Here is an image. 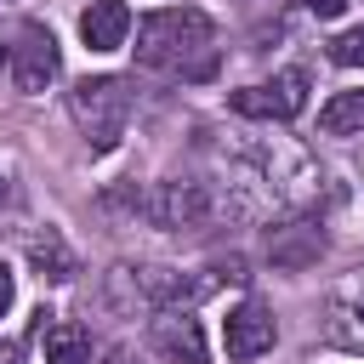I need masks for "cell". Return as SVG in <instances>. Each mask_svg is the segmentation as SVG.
I'll return each mask as SVG.
<instances>
[{
    "mask_svg": "<svg viewBox=\"0 0 364 364\" xmlns=\"http://www.w3.org/2000/svg\"><path fill=\"white\" fill-rule=\"evenodd\" d=\"M330 313H336V336H341V341H364V284L336 290Z\"/></svg>",
    "mask_w": 364,
    "mask_h": 364,
    "instance_id": "cell-12",
    "label": "cell"
},
{
    "mask_svg": "<svg viewBox=\"0 0 364 364\" xmlns=\"http://www.w3.org/2000/svg\"><path fill=\"white\" fill-rule=\"evenodd\" d=\"M0 6H11V0H0Z\"/></svg>",
    "mask_w": 364,
    "mask_h": 364,
    "instance_id": "cell-20",
    "label": "cell"
},
{
    "mask_svg": "<svg viewBox=\"0 0 364 364\" xmlns=\"http://www.w3.org/2000/svg\"><path fill=\"white\" fill-rule=\"evenodd\" d=\"M136 63L159 74H210L216 63V23L199 6H165L136 23Z\"/></svg>",
    "mask_w": 364,
    "mask_h": 364,
    "instance_id": "cell-1",
    "label": "cell"
},
{
    "mask_svg": "<svg viewBox=\"0 0 364 364\" xmlns=\"http://www.w3.org/2000/svg\"><path fill=\"white\" fill-rule=\"evenodd\" d=\"M318 131H324V136H353V131H364V91H336V97L318 108Z\"/></svg>",
    "mask_w": 364,
    "mask_h": 364,
    "instance_id": "cell-11",
    "label": "cell"
},
{
    "mask_svg": "<svg viewBox=\"0 0 364 364\" xmlns=\"http://www.w3.org/2000/svg\"><path fill=\"white\" fill-rule=\"evenodd\" d=\"M6 193H11V188H6V176H0V205H6Z\"/></svg>",
    "mask_w": 364,
    "mask_h": 364,
    "instance_id": "cell-19",
    "label": "cell"
},
{
    "mask_svg": "<svg viewBox=\"0 0 364 364\" xmlns=\"http://www.w3.org/2000/svg\"><path fill=\"white\" fill-rule=\"evenodd\" d=\"M46 364H91V330L63 318L46 330Z\"/></svg>",
    "mask_w": 364,
    "mask_h": 364,
    "instance_id": "cell-10",
    "label": "cell"
},
{
    "mask_svg": "<svg viewBox=\"0 0 364 364\" xmlns=\"http://www.w3.org/2000/svg\"><path fill=\"white\" fill-rule=\"evenodd\" d=\"M11 296H17V284H11V267L0 262V318L11 313Z\"/></svg>",
    "mask_w": 364,
    "mask_h": 364,
    "instance_id": "cell-15",
    "label": "cell"
},
{
    "mask_svg": "<svg viewBox=\"0 0 364 364\" xmlns=\"http://www.w3.org/2000/svg\"><path fill=\"white\" fill-rule=\"evenodd\" d=\"M57 68H63V51H57L51 28L46 23H23L17 28V46H11V85L34 97V91H46L57 80Z\"/></svg>",
    "mask_w": 364,
    "mask_h": 364,
    "instance_id": "cell-4",
    "label": "cell"
},
{
    "mask_svg": "<svg viewBox=\"0 0 364 364\" xmlns=\"http://www.w3.org/2000/svg\"><path fill=\"white\" fill-rule=\"evenodd\" d=\"M330 63H341V68H364V23H353V28H341V34L330 40Z\"/></svg>",
    "mask_w": 364,
    "mask_h": 364,
    "instance_id": "cell-13",
    "label": "cell"
},
{
    "mask_svg": "<svg viewBox=\"0 0 364 364\" xmlns=\"http://www.w3.org/2000/svg\"><path fill=\"white\" fill-rule=\"evenodd\" d=\"M80 40L91 51H119L131 40V6L125 0H91L80 11Z\"/></svg>",
    "mask_w": 364,
    "mask_h": 364,
    "instance_id": "cell-8",
    "label": "cell"
},
{
    "mask_svg": "<svg viewBox=\"0 0 364 364\" xmlns=\"http://www.w3.org/2000/svg\"><path fill=\"white\" fill-rule=\"evenodd\" d=\"M0 364H17V341H0Z\"/></svg>",
    "mask_w": 364,
    "mask_h": 364,
    "instance_id": "cell-17",
    "label": "cell"
},
{
    "mask_svg": "<svg viewBox=\"0 0 364 364\" xmlns=\"http://www.w3.org/2000/svg\"><path fill=\"white\" fill-rule=\"evenodd\" d=\"M148 330H154V347H159L165 358H176V364H205V330H199V318H193L188 307L165 301V307L148 318Z\"/></svg>",
    "mask_w": 364,
    "mask_h": 364,
    "instance_id": "cell-7",
    "label": "cell"
},
{
    "mask_svg": "<svg viewBox=\"0 0 364 364\" xmlns=\"http://www.w3.org/2000/svg\"><path fill=\"white\" fill-rule=\"evenodd\" d=\"M273 341H279V324H273V313H267L262 301H239V307L228 313V324H222V347H228V358H239V364L273 353Z\"/></svg>",
    "mask_w": 364,
    "mask_h": 364,
    "instance_id": "cell-6",
    "label": "cell"
},
{
    "mask_svg": "<svg viewBox=\"0 0 364 364\" xmlns=\"http://www.w3.org/2000/svg\"><path fill=\"white\" fill-rule=\"evenodd\" d=\"M102 364H136V353H131V347H108V353H102Z\"/></svg>",
    "mask_w": 364,
    "mask_h": 364,
    "instance_id": "cell-16",
    "label": "cell"
},
{
    "mask_svg": "<svg viewBox=\"0 0 364 364\" xmlns=\"http://www.w3.org/2000/svg\"><path fill=\"white\" fill-rule=\"evenodd\" d=\"M0 74H11V51H0Z\"/></svg>",
    "mask_w": 364,
    "mask_h": 364,
    "instance_id": "cell-18",
    "label": "cell"
},
{
    "mask_svg": "<svg viewBox=\"0 0 364 364\" xmlns=\"http://www.w3.org/2000/svg\"><path fill=\"white\" fill-rule=\"evenodd\" d=\"M159 228H210L216 216H222V193L210 188V182H159L154 193H148V205H142Z\"/></svg>",
    "mask_w": 364,
    "mask_h": 364,
    "instance_id": "cell-3",
    "label": "cell"
},
{
    "mask_svg": "<svg viewBox=\"0 0 364 364\" xmlns=\"http://www.w3.org/2000/svg\"><path fill=\"white\" fill-rule=\"evenodd\" d=\"M68 114H74L80 136H85L97 154H108V148H119V136H125V125H131V85L114 80V74L80 80V85L68 91Z\"/></svg>",
    "mask_w": 364,
    "mask_h": 364,
    "instance_id": "cell-2",
    "label": "cell"
},
{
    "mask_svg": "<svg viewBox=\"0 0 364 364\" xmlns=\"http://www.w3.org/2000/svg\"><path fill=\"white\" fill-rule=\"evenodd\" d=\"M28 262H34V273H40V279H51V284L74 279V250L63 245V233H57V228L28 233Z\"/></svg>",
    "mask_w": 364,
    "mask_h": 364,
    "instance_id": "cell-9",
    "label": "cell"
},
{
    "mask_svg": "<svg viewBox=\"0 0 364 364\" xmlns=\"http://www.w3.org/2000/svg\"><path fill=\"white\" fill-rule=\"evenodd\" d=\"M239 114H250V119H296L301 108H307V68H284V74H273L267 85H245V91H233L228 97Z\"/></svg>",
    "mask_w": 364,
    "mask_h": 364,
    "instance_id": "cell-5",
    "label": "cell"
},
{
    "mask_svg": "<svg viewBox=\"0 0 364 364\" xmlns=\"http://www.w3.org/2000/svg\"><path fill=\"white\" fill-rule=\"evenodd\" d=\"M301 6H307L313 17H324V23H330V17H341V6H347V0H301Z\"/></svg>",
    "mask_w": 364,
    "mask_h": 364,
    "instance_id": "cell-14",
    "label": "cell"
}]
</instances>
